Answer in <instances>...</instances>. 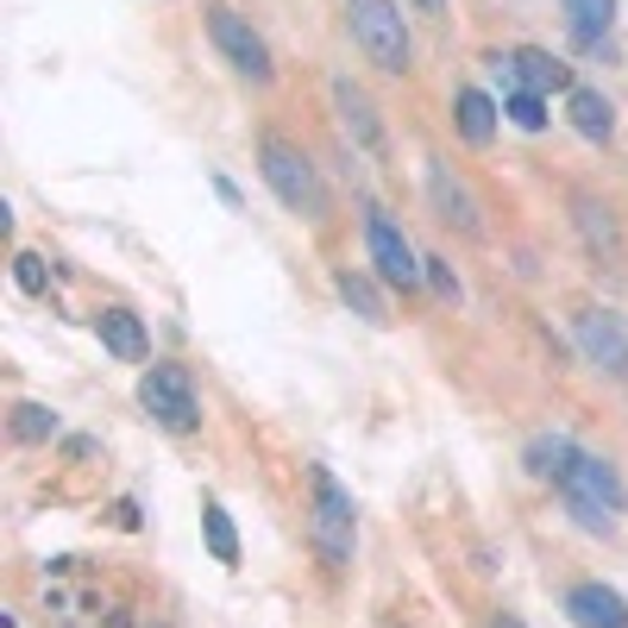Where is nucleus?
<instances>
[{"mask_svg": "<svg viewBox=\"0 0 628 628\" xmlns=\"http://www.w3.org/2000/svg\"><path fill=\"white\" fill-rule=\"evenodd\" d=\"M572 126L585 138H609L616 133V107H609L597 88H572Z\"/></svg>", "mask_w": 628, "mask_h": 628, "instance_id": "dca6fc26", "label": "nucleus"}, {"mask_svg": "<svg viewBox=\"0 0 628 628\" xmlns=\"http://www.w3.org/2000/svg\"><path fill=\"white\" fill-rule=\"evenodd\" d=\"M208 32H214L220 44V57L233 63L239 76H252V82H271V51H264V39H258L252 25L239 20L233 7H208Z\"/></svg>", "mask_w": 628, "mask_h": 628, "instance_id": "423d86ee", "label": "nucleus"}, {"mask_svg": "<svg viewBox=\"0 0 628 628\" xmlns=\"http://www.w3.org/2000/svg\"><path fill=\"white\" fill-rule=\"evenodd\" d=\"M566 7H572V32H578V44H604L609 0H566Z\"/></svg>", "mask_w": 628, "mask_h": 628, "instance_id": "6ab92c4d", "label": "nucleus"}, {"mask_svg": "<svg viewBox=\"0 0 628 628\" xmlns=\"http://www.w3.org/2000/svg\"><path fill=\"white\" fill-rule=\"evenodd\" d=\"M572 208H578V227H585L590 245H597V252H604L609 264H622V239H616V220H609V208H597L590 196H578Z\"/></svg>", "mask_w": 628, "mask_h": 628, "instance_id": "2eb2a0df", "label": "nucleus"}, {"mask_svg": "<svg viewBox=\"0 0 628 628\" xmlns=\"http://www.w3.org/2000/svg\"><path fill=\"white\" fill-rule=\"evenodd\" d=\"M415 7H421V13H433V20H440V13H447V0H415Z\"/></svg>", "mask_w": 628, "mask_h": 628, "instance_id": "393cba45", "label": "nucleus"}, {"mask_svg": "<svg viewBox=\"0 0 628 628\" xmlns=\"http://www.w3.org/2000/svg\"><path fill=\"white\" fill-rule=\"evenodd\" d=\"M308 478H314V547L339 572L353 559V496L339 491V478L327 465H314Z\"/></svg>", "mask_w": 628, "mask_h": 628, "instance_id": "20e7f679", "label": "nucleus"}, {"mask_svg": "<svg viewBox=\"0 0 628 628\" xmlns=\"http://www.w3.org/2000/svg\"><path fill=\"white\" fill-rule=\"evenodd\" d=\"M365 239H371V264H377L384 283H396V290H415V283H421V258H415V245L402 239V227H396L390 214L365 220Z\"/></svg>", "mask_w": 628, "mask_h": 628, "instance_id": "0eeeda50", "label": "nucleus"}, {"mask_svg": "<svg viewBox=\"0 0 628 628\" xmlns=\"http://www.w3.org/2000/svg\"><path fill=\"white\" fill-rule=\"evenodd\" d=\"M578 346H585V358L604 365L609 377H628V327L616 314H604V308L578 314Z\"/></svg>", "mask_w": 628, "mask_h": 628, "instance_id": "6e6552de", "label": "nucleus"}, {"mask_svg": "<svg viewBox=\"0 0 628 628\" xmlns=\"http://www.w3.org/2000/svg\"><path fill=\"white\" fill-rule=\"evenodd\" d=\"M459 133H465L471 145H491V133H496V101L484 95V88H459Z\"/></svg>", "mask_w": 628, "mask_h": 628, "instance_id": "4468645a", "label": "nucleus"}, {"mask_svg": "<svg viewBox=\"0 0 628 628\" xmlns=\"http://www.w3.org/2000/svg\"><path fill=\"white\" fill-rule=\"evenodd\" d=\"M503 114H510L522 133H541V126H547V101L534 95V88H515V95L503 101Z\"/></svg>", "mask_w": 628, "mask_h": 628, "instance_id": "4be33fe9", "label": "nucleus"}, {"mask_svg": "<svg viewBox=\"0 0 628 628\" xmlns=\"http://www.w3.org/2000/svg\"><path fill=\"white\" fill-rule=\"evenodd\" d=\"M428 189H433V208H440L447 220H459V233H471V239L484 233V220H478V208H471L465 182L447 177V164H433V170H428Z\"/></svg>", "mask_w": 628, "mask_h": 628, "instance_id": "9d476101", "label": "nucleus"}, {"mask_svg": "<svg viewBox=\"0 0 628 628\" xmlns=\"http://www.w3.org/2000/svg\"><path fill=\"white\" fill-rule=\"evenodd\" d=\"M559 496L572 503V515H578L585 528H609V522H616V510H622V478H616V465H604V459L578 452V459H572V471L559 478Z\"/></svg>", "mask_w": 628, "mask_h": 628, "instance_id": "7ed1b4c3", "label": "nucleus"}, {"mask_svg": "<svg viewBox=\"0 0 628 628\" xmlns=\"http://www.w3.org/2000/svg\"><path fill=\"white\" fill-rule=\"evenodd\" d=\"M13 276H20V290H25V295H44V283H51V276H44V258H39V252H20V258H13Z\"/></svg>", "mask_w": 628, "mask_h": 628, "instance_id": "5701e85b", "label": "nucleus"}, {"mask_svg": "<svg viewBox=\"0 0 628 628\" xmlns=\"http://www.w3.org/2000/svg\"><path fill=\"white\" fill-rule=\"evenodd\" d=\"M491 628H528V622H522V616H496Z\"/></svg>", "mask_w": 628, "mask_h": 628, "instance_id": "a878e982", "label": "nucleus"}, {"mask_svg": "<svg viewBox=\"0 0 628 628\" xmlns=\"http://www.w3.org/2000/svg\"><path fill=\"white\" fill-rule=\"evenodd\" d=\"M201 528H208V553H214L220 566H239V534H233V515L220 510V503H208V510H201Z\"/></svg>", "mask_w": 628, "mask_h": 628, "instance_id": "a211bd4d", "label": "nucleus"}, {"mask_svg": "<svg viewBox=\"0 0 628 628\" xmlns=\"http://www.w3.org/2000/svg\"><path fill=\"white\" fill-rule=\"evenodd\" d=\"M334 283H339V295H346V302H353V308L365 314V321H390V314H384V295H377L358 271H339Z\"/></svg>", "mask_w": 628, "mask_h": 628, "instance_id": "aec40b11", "label": "nucleus"}, {"mask_svg": "<svg viewBox=\"0 0 628 628\" xmlns=\"http://www.w3.org/2000/svg\"><path fill=\"white\" fill-rule=\"evenodd\" d=\"M13 433L20 440H57V415L44 409V402H20L13 409Z\"/></svg>", "mask_w": 628, "mask_h": 628, "instance_id": "412c9836", "label": "nucleus"}, {"mask_svg": "<svg viewBox=\"0 0 628 628\" xmlns=\"http://www.w3.org/2000/svg\"><path fill=\"white\" fill-rule=\"evenodd\" d=\"M334 101H339V114H346V126H353L358 145H365V151H377V145H384V126H377V107L365 101V88L334 82Z\"/></svg>", "mask_w": 628, "mask_h": 628, "instance_id": "ddd939ff", "label": "nucleus"}, {"mask_svg": "<svg viewBox=\"0 0 628 628\" xmlns=\"http://www.w3.org/2000/svg\"><path fill=\"white\" fill-rule=\"evenodd\" d=\"M510 70H515V82L522 88H534V95H547V88H572V70L559 57H547V51H534V44H522L510 57Z\"/></svg>", "mask_w": 628, "mask_h": 628, "instance_id": "f8f14e48", "label": "nucleus"}, {"mask_svg": "<svg viewBox=\"0 0 628 628\" xmlns=\"http://www.w3.org/2000/svg\"><path fill=\"white\" fill-rule=\"evenodd\" d=\"M572 459H578V447H572L566 433H547V440H534L528 447V471L534 478H553V484L572 471Z\"/></svg>", "mask_w": 628, "mask_h": 628, "instance_id": "f3484780", "label": "nucleus"}, {"mask_svg": "<svg viewBox=\"0 0 628 628\" xmlns=\"http://www.w3.org/2000/svg\"><path fill=\"white\" fill-rule=\"evenodd\" d=\"M421 276H428L433 290L447 295V302H459V276L447 271V258H421Z\"/></svg>", "mask_w": 628, "mask_h": 628, "instance_id": "b1692460", "label": "nucleus"}, {"mask_svg": "<svg viewBox=\"0 0 628 628\" xmlns=\"http://www.w3.org/2000/svg\"><path fill=\"white\" fill-rule=\"evenodd\" d=\"M258 170H264V182L276 189V201H283L290 214H302V220H321V214H327V189H321L314 164L295 151V145L264 138V145H258Z\"/></svg>", "mask_w": 628, "mask_h": 628, "instance_id": "f257e3e1", "label": "nucleus"}, {"mask_svg": "<svg viewBox=\"0 0 628 628\" xmlns=\"http://www.w3.org/2000/svg\"><path fill=\"white\" fill-rule=\"evenodd\" d=\"M95 334H101V346H107L114 358H126V365H138V358H145V327H138V314L101 308L95 314Z\"/></svg>", "mask_w": 628, "mask_h": 628, "instance_id": "9b49d317", "label": "nucleus"}, {"mask_svg": "<svg viewBox=\"0 0 628 628\" xmlns=\"http://www.w3.org/2000/svg\"><path fill=\"white\" fill-rule=\"evenodd\" d=\"M346 13H353V39L365 44V57L377 70H390L402 76L409 70V25H402V7L396 0H346Z\"/></svg>", "mask_w": 628, "mask_h": 628, "instance_id": "f03ea898", "label": "nucleus"}, {"mask_svg": "<svg viewBox=\"0 0 628 628\" xmlns=\"http://www.w3.org/2000/svg\"><path fill=\"white\" fill-rule=\"evenodd\" d=\"M138 402H145L170 433L201 428V402H196V390H189V371H182V365H151L145 384H138Z\"/></svg>", "mask_w": 628, "mask_h": 628, "instance_id": "39448f33", "label": "nucleus"}, {"mask_svg": "<svg viewBox=\"0 0 628 628\" xmlns=\"http://www.w3.org/2000/svg\"><path fill=\"white\" fill-rule=\"evenodd\" d=\"M566 616H572L578 628H628V604H622L609 585H572Z\"/></svg>", "mask_w": 628, "mask_h": 628, "instance_id": "1a4fd4ad", "label": "nucleus"}]
</instances>
